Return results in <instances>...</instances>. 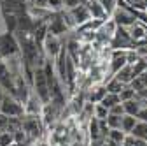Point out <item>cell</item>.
Listing matches in <instances>:
<instances>
[{"label": "cell", "mask_w": 147, "mask_h": 146, "mask_svg": "<svg viewBox=\"0 0 147 146\" xmlns=\"http://www.w3.org/2000/svg\"><path fill=\"white\" fill-rule=\"evenodd\" d=\"M105 125L107 129H119L121 130V116H116V115H107L105 118Z\"/></svg>", "instance_id": "cell-17"}, {"label": "cell", "mask_w": 147, "mask_h": 146, "mask_svg": "<svg viewBox=\"0 0 147 146\" xmlns=\"http://www.w3.org/2000/svg\"><path fill=\"white\" fill-rule=\"evenodd\" d=\"M121 146H147V143L145 141H140V139H135L131 136H126Z\"/></svg>", "instance_id": "cell-23"}, {"label": "cell", "mask_w": 147, "mask_h": 146, "mask_svg": "<svg viewBox=\"0 0 147 146\" xmlns=\"http://www.w3.org/2000/svg\"><path fill=\"white\" fill-rule=\"evenodd\" d=\"M18 53H20V44L16 41V35L12 32H0V60L14 57Z\"/></svg>", "instance_id": "cell-4"}, {"label": "cell", "mask_w": 147, "mask_h": 146, "mask_svg": "<svg viewBox=\"0 0 147 146\" xmlns=\"http://www.w3.org/2000/svg\"><path fill=\"white\" fill-rule=\"evenodd\" d=\"M135 90L130 86V85H126L123 90H121V92H119V100L121 102H126V100H131V99H135Z\"/></svg>", "instance_id": "cell-16"}, {"label": "cell", "mask_w": 147, "mask_h": 146, "mask_svg": "<svg viewBox=\"0 0 147 146\" xmlns=\"http://www.w3.org/2000/svg\"><path fill=\"white\" fill-rule=\"evenodd\" d=\"M137 120L147 123V107H140V111H138V115H137Z\"/></svg>", "instance_id": "cell-27"}, {"label": "cell", "mask_w": 147, "mask_h": 146, "mask_svg": "<svg viewBox=\"0 0 147 146\" xmlns=\"http://www.w3.org/2000/svg\"><path fill=\"white\" fill-rule=\"evenodd\" d=\"M4 95H5V92L2 90V86H0V102H2V99H4Z\"/></svg>", "instance_id": "cell-30"}, {"label": "cell", "mask_w": 147, "mask_h": 146, "mask_svg": "<svg viewBox=\"0 0 147 146\" xmlns=\"http://www.w3.org/2000/svg\"><path fill=\"white\" fill-rule=\"evenodd\" d=\"M100 104L103 107L110 109V107H114L116 104H121V100H119V95H116V93H105V97L100 100Z\"/></svg>", "instance_id": "cell-15"}, {"label": "cell", "mask_w": 147, "mask_h": 146, "mask_svg": "<svg viewBox=\"0 0 147 146\" xmlns=\"http://www.w3.org/2000/svg\"><path fill=\"white\" fill-rule=\"evenodd\" d=\"M0 32H5V28H4V21H2V14H0Z\"/></svg>", "instance_id": "cell-29"}, {"label": "cell", "mask_w": 147, "mask_h": 146, "mask_svg": "<svg viewBox=\"0 0 147 146\" xmlns=\"http://www.w3.org/2000/svg\"><path fill=\"white\" fill-rule=\"evenodd\" d=\"M100 2V5L105 9V12L109 14V18H110V14H112V11L116 9V5H117V0H98Z\"/></svg>", "instance_id": "cell-22"}, {"label": "cell", "mask_w": 147, "mask_h": 146, "mask_svg": "<svg viewBox=\"0 0 147 146\" xmlns=\"http://www.w3.org/2000/svg\"><path fill=\"white\" fill-rule=\"evenodd\" d=\"M109 113H110V115H116V116H123V115H124L123 104H116L114 107H110V109H109Z\"/></svg>", "instance_id": "cell-26"}, {"label": "cell", "mask_w": 147, "mask_h": 146, "mask_svg": "<svg viewBox=\"0 0 147 146\" xmlns=\"http://www.w3.org/2000/svg\"><path fill=\"white\" fill-rule=\"evenodd\" d=\"M88 11H89V16H91V20H95V21H105L109 20V14L105 12V9L100 5L98 0H91V2L86 4Z\"/></svg>", "instance_id": "cell-9"}, {"label": "cell", "mask_w": 147, "mask_h": 146, "mask_svg": "<svg viewBox=\"0 0 147 146\" xmlns=\"http://www.w3.org/2000/svg\"><path fill=\"white\" fill-rule=\"evenodd\" d=\"M67 11H68L70 18L74 20V25H76V28H79V27H82L84 23L91 21L89 11H88V7H86L84 4H79V5H76V7H72V9H67Z\"/></svg>", "instance_id": "cell-7"}, {"label": "cell", "mask_w": 147, "mask_h": 146, "mask_svg": "<svg viewBox=\"0 0 147 146\" xmlns=\"http://www.w3.org/2000/svg\"><path fill=\"white\" fill-rule=\"evenodd\" d=\"M9 146H20V144H18V143H11Z\"/></svg>", "instance_id": "cell-31"}, {"label": "cell", "mask_w": 147, "mask_h": 146, "mask_svg": "<svg viewBox=\"0 0 147 146\" xmlns=\"http://www.w3.org/2000/svg\"><path fill=\"white\" fill-rule=\"evenodd\" d=\"M32 92L39 97L44 104L49 102V85H47V78L44 74L42 67L33 69V78H32Z\"/></svg>", "instance_id": "cell-2"}, {"label": "cell", "mask_w": 147, "mask_h": 146, "mask_svg": "<svg viewBox=\"0 0 147 146\" xmlns=\"http://www.w3.org/2000/svg\"><path fill=\"white\" fill-rule=\"evenodd\" d=\"M110 20H112L117 27L128 28V27H131L133 23L138 21V12L133 11L124 0H117V5L112 11V14H110Z\"/></svg>", "instance_id": "cell-1"}, {"label": "cell", "mask_w": 147, "mask_h": 146, "mask_svg": "<svg viewBox=\"0 0 147 146\" xmlns=\"http://www.w3.org/2000/svg\"><path fill=\"white\" fill-rule=\"evenodd\" d=\"M26 9L28 7H47V0H25Z\"/></svg>", "instance_id": "cell-24"}, {"label": "cell", "mask_w": 147, "mask_h": 146, "mask_svg": "<svg viewBox=\"0 0 147 146\" xmlns=\"http://www.w3.org/2000/svg\"><path fill=\"white\" fill-rule=\"evenodd\" d=\"M124 137H126V134L121 132L119 129H109V132H107V136H105V139H109L110 143H116V144H119V146L123 144Z\"/></svg>", "instance_id": "cell-14"}, {"label": "cell", "mask_w": 147, "mask_h": 146, "mask_svg": "<svg viewBox=\"0 0 147 146\" xmlns=\"http://www.w3.org/2000/svg\"><path fill=\"white\" fill-rule=\"evenodd\" d=\"M63 4H65V9H72V7L79 5L81 2H79V0H63Z\"/></svg>", "instance_id": "cell-28"}, {"label": "cell", "mask_w": 147, "mask_h": 146, "mask_svg": "<svg viewBox=\"0 0 147 146\" xmlns=\"http://www.w3.org/2000/svg\"><path fill=\"white\" fill-rule=\"evenodd\" d=\"M47 9L51 12H60L65 9V4H63V0H47Z\"/></svg>", "instance_id": "cell-21"}, {"label": "cell", "mask_w": 147, "mask_h": 146, "mask_svg": "<svg viewBox=\"0 0 147 146\" xmlns=\"http://www.w3.org/2000/svg\"><path fill=\"white\" fill-rule=\"evenodd\" d=\"M110 49H123V51H128V49H133L135 44L130 37V33H128V28L124 27H117L116 32H114V37L110 41Z\"/></svg>", "instance_id": "cell-6"}, {"label": "cell", "mask_w": 147, "mask_h": 146, "mask_svg": "<svg viewBox=\"0 0 147 146\" xmlns=\"http://www.w3.org/2000/svg\"><path fill=\"white\" fill-rule=\"evenodd\" d=\"M32 146H53V143L49 141V137H47V134H46V136H42L40 139L33 141V143H32Z\"/></svg>", "instance_id": "cell-25"}, {"label": "cell", "mask_w": 147, "mask_h": 146, "mask_svg": "<svg viewBox=\"0 0 147 146\" xmlns=\"http://www.w3.org/2000/svg\"><path fill=\"white\" fill-rule=\"evenodd\" d=\"M128 136H131V137H135V139H140V141H145V143H147V123L137 120L133 130L128 134Z\"/></svg>", "instance_id": "cell-11"}, {"label": "cell", "mask_w": 147, "mask_h": 146, "mask_svg": "<svg viewBox=\"0 0 147 146\" xmlns=\"http://www.w3.org/2000/svg\"><path fill=\"white\" fill-rule=\"evenodd\" d=\"M137 123V118L135 116H128V115H123L121 116V132H124L126 136L133 130V127Z\"/></svg>", "instance_id": "cell-13"}, {"label": "cell", "mask_w": 147, "mask_h": 146, "mask_svg": "<svg viewBox=\"0 0 147 146\" xmlns=\"http://www.w3.org/2000/svg\"><path fill=\"white\" fill-rule=\"evenodd\" d=\"M112 78H116L119 83H123V85H130L131 81H133V69H131V65L130 63H126L124 67H121L117 72H116V74L112 76Z\"/></svg>", "instance_id": "cell-10"}, {"label": "cell", "mask_w": 147, "mask_h": 146, "mask_svg": "<svg viewBox=\"0 0 147 146\" xmlns=\"http://www.w3.org/2000/svg\"><path fill=\"white\" fill-rule=\"evenodd\" d=\"M40 49L44 53V57L53 62L60 55V51L63 49V41L60 37H56V35H53V33H47L42 41V44H40Z\"/></svg>", "instance_id": "cell-5"}, {"label": "cell", "mask_w": 147, "mask_h": 146, "mask_svg": "<svg viewBox=\"0 0 147 146\" xmlns=\"http://www.w3.org/2000/svg\"><path fill=\"white\" fill-rule=\"evenodd\" d=\"M109 115V109L103 107L102 104H93V118L96 120H105Z\"/></svg>", "instance_id": "cell-20"}, {"label": "cell", "mask_w": 147, "mask_h": 146, "mask_svg": "<svg viewBox=\"0 0 147 146\" xmlns=\"http://www.w3.org/2000/svg\"><path fill=\"white\" fill-rule=\"evenodd\" d=\"M123 104V109H124V115H128V116H135L137 118V115H138V111H140V104H138V100L137 99H131V100H126V102H121Z\"/></svg>", "instance_id": "cell-12"}, {"label": "cell", "mask_w": 147, "mask_h": 146, "mask_svg": "<svg viewBox=\"0 0 147 146\" xmlns=\"http://www.w3.org/2000/svg\"><path fill=\"white\" fill-rule=\"evenodd\" d=\"M124 2L137 12H144L147 9V0H124Z\"/></svg>", "instance_id": "cell-19"}, {"label": "cell", "mask_w": 147, "mask_h": 146, "mask_svg": "<svg viewBox=\"0 0 147 146\" xmlns=\"http://www.w3.org/2000/svg\"><path fill=\"white\" fill-rule=\"evenodd\" d=\"M25 115H33V116H40L42 113V107H44V102L37 97L33 92H30L28 99L25 100Z\"/></svg>", "instance_id": "cell-8"}, {"label": "cell", "mask_w": 147, "mask_h": 146, "mask_svg": "<svg viewBox=\"0 0 147 146\" xmlns=\"http://www.w3.org/2000/svg\"><path fill=\"white\" fill-rule=\"evenodd\" d=\"M0 113L5 118H21L25 116V106L12 95H4L2 102H0Z\"/></svg>", "instance_id": "cell-3"}, {"label": "cell", "mask_w": 147, "mask_h": 146, "mask_svg": "<svg viewBox=\"0 0 147 146\" xmlns=\"http://www.w3.org/2000/svg\"><path fill=\"white\" fill-rule=\"evenodd\" d=\"M131 65V69H133V76H138V74H142V72H145L147 70V62L140 57L137 62H133V63H130Z\"/></svg>", "instance_id": "cell-18"}]
</instances>
